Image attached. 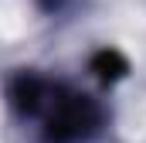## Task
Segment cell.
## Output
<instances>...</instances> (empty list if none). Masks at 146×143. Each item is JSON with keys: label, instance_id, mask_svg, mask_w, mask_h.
I'll use <instances>...</instances> for the list:
<instances>
[{"label": "cell", "instance_id": "6da1fadb", "mask_svg": "<svg viewBox=\"0 0 146 143\" xmlns=\"http://www.w3.org/2000/svg\"><path fill=\"white\" fill-rule=\"evenodd\" d=\"M41 112H44V143H85L102 126V109L68 89H51Z\"/></svg>", "mask_w": 146, "mask_h": 143}, {"label": "cell", "instance_id": "7a4b0ae2", "mask_svg": "<svg viewBox=\"0 0 146 143\" xmlns=\"http://www.w3.org/2000/svg\"><path fill=\"white\" fill-rule=\"evenodd\" d=\"M48 92H51V85L44 78L24 72V75H17L10 82V106L17 112H24V116H37L44 109V102H48Z\"/></svg>", "mask_w": 146, "mask_h": 143}, {"label": "cell", "instance_id": "3957f363", "mask_svg": "<svg viewBox=\"0 0 146 143\" xmlns=\"http://www.w3.org/2000/svg\"><path fill=\"white\" fill-rule=\"evenodd\" d=\"M92 72H95L102 82H112V78L126 75L129 65H126V58H122L119 51H99V55L92 58Z\"/></svg>", "mask_w": 146, "mask_h": 143}, {"label": "cell", "instance_id": "277c9868", "mask_svg": "<svg viewBox=\"0 0 146 143\" xmlns=\"http://www.w3.org/2000/svg\"><path fill=\"white\" fill-rule=\"evenodd\" d=\"M44 3H48V7H54V3H58V0H44Z\"/></svg>", "mask_w": 146, "mask_h": 143}]
</instances>
